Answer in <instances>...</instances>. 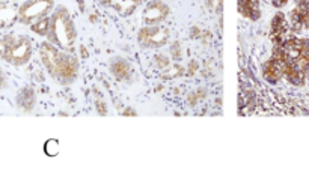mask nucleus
Masks as SVG:
<instances>
[{
	"instance_id": "3",
	"label": "nucleus",
	"mask_w": 309,
	"mask_h": 170,
	"mask_svg": "<svg viewBox=\"0 0 309 170\" xmlns=\"http://www.w3.org/2000/svg\"><path fill=\"white\" fill-rule=\"evenodd\" d=\"M2 57L15 66L26 65L32 57V42L28 36L6 35L2 39Z\"/></svg>"
},
{
	"instance_id": "17",
	"label": "nucleus",
	"mask_w": 309,
	"mask_h": 170,
	"mask_svg": "<svg viewBox=\"0 0 309 170\" xmlns=\"http://www.w3.org/2000/svg\"><path fill=\"white\" fill-rule=\"evenodd\" d=\"M183 74V68L181 66H178V65H175L170 71H168L165 76H163V79H173V77H176V76H181Z\"/></svg>"
},
{
	"instance_id": "14",
	"label": "nucleus",
	"mask_w": 309,
	"mask_h": 170,
	"mask_svg": "<svg viewBox=\"0 0 309 170\" xmlns=\"http://www.w3.org/2000/svg\"><path fill=\"white\" fill-rule=\"evenodd\" d=\"M49 26H50V18L46 15V17H41V18L35 20L30 28H32V30H33L35 33H38V35H41V36H47V33H49Z\"/></svg>"
},
{
	"instance_id": "24",
	"label": "nucleus",
	"mask_w": 309,
	"mask_h": 170,
	"mask_svg": "<svg viewBox=\"0 0 309 170\" xmlns=\"http://www.w3.org/2000/svg\"><path fill=\"white\" fill-rule=\"evenodd\" d=\"M77 2H79V5H80V8H82V9H83V8H84L83 0H77Z\"/></svg>"
},
{
	"instance_id": "12",
	"label": "nucleus",
	"mask_w": 309,
	"mask_h": 170,
	"mask_svg": "<svg viewBox=\"0 0 309 170\" xmlns=\"http://www.w3.org/2000/svg\"><path fill=\"white\" fill-rule=\"evenodd\" d=\"M101 2L113 6L122 17H127V15L133 14V11L141 3V0H101Z\"/></svg>"
},
{
	"instance_id": "4",
	"label": "nucleus",
	"mask_w": 309,
	"mask_h": 170,
	"mask_svg": "<svg viewBox=\"0 0 309 170\" xmlns=\"http://www.w3.org/2000/svg\"><path fill=\"white\" fill-rule=\"evenodd\" d=\"M53 9V0H28L18 8V21L32 25L35 20L46 17Z\"/></svg>"
},
{
	"instance_id": "16",
	"label": "nucleus",
	"mask_w": 309,
	"mask_h": 170,
	"mask_svg": "<svg viewBox=\"0 0 309 170\" xmlns=\"http://www.w3.org/2000/svg\"><path fill=\"white\" fill-rule=\"evenodd\" d=\"M154 65L157 68H160V69H165V68H168L169 65H170V62H169V59L165 55H157L156 59H154Z\"/></svg>"
},
{
	"instance_id": "23",
	"label": "nucleus",
	"mask_w": 309,
	"mask_h": 170,
	"mask_svg": "<svg viewBox=\"0 0 309 170\" xmlns=\"http://www.w3.org/2000/svg\"><path fill=\"white\" fill-rule=\"evenodd\" d=\"M124 114H127V116H128V114H131V116H135V112H133V110H127V112H124Z\"/></svg>"
},
{
	"instance_id": "20",
	"label": "nucleus",
	"mask_w": 309,
	"mask_h": 170,
	"mask_svg": "<svg viewBox=\"0 0 309 170\" xmlns=\"http://www.w3.org/2000/svg\"><path fill=\"white\" fill-rule=\"evenodd\" d=\"M286 3H288V0H273V6H276V8H282Z\"/></svg>"
},
{
	"instance_id": "1",
	"label": "nucleus",
	"mask_w": 309,
	"mask_h": 170,
	"mask_svg": "<svg viewBox=\"0 0 309 170\" xmlns=\"http://www.w3.org/2000/svg\"><path fill=\"white\" fill-rule=\"evenodd\" d=\"M39 53L46 69L60 85H71L76 80L79 72V62L76 57L60 52V48L50 42H42Z\"/></svg>"
},
{
	"instance_id": "19",
	"label": "nucleus",
	"mask_w": 309,
	"mask_h": 170,
	"mask_svg": "<svg viewBox=\"0 0 309 170\" xmlns=\"http://www.w3.org/2000/svg\"><path fill=\"white\" fill-rule=\"evenodd\" d=\"M95 106H97V112H98L100 114L107 113V110H106V106H104V103H103V101H100V100H98V101L95 103Z\"/></svg>"
},
{
	"instance_id": "15",
	"label": "nucleus",
	"mask_w": 309,
	"mask_h": 170,
	"mask_svg": "<svg viewBox=\"0 0 309 170\" xmlns=\"http://www.w3.org/2000/svg\"><path fill=\"white\" fill-rule=\"evenodd\" d=\"M44 151H46V154L49 157H55V155H57V152H59V142H57L56 139L47 140L46 146H44Z\"/></svg>"
},
{
	"instance_id": "22",
	"label": "nucleus",
	"mask_w": 309,
	"mask_h": 170,
	"mask_svg": "<svg viewBox=\"0 0 309 170\" xmlns=\"http://www.w3.org/2000/svg\"><path fill=\"white\" fill-rule=\"evenodd\" d=\"M80 55H82V57H83V59H86V57L89 56V55H87V52H86V47H84V45H82V47H80Z\"/></svg>"
},
{
	"instance_id": "18",
	"label": "nucleus",
	"mask_w": 309,
	"mask_h": 170,
	"mask_svg": "<svg viewBox=\"0 0 309 170\" xmlns=\"http://www.w3.org/2000/svg\"><path fill=\"white\" fill-rule=\"evenodd\" d=\"M170 53H172L173 59H180V57H181V55H180V44H178V42H175V44L172 45Z\"/></svg>"
},
{
	"instance_id": "2",
	"label": "nucleus",
	"mask_w": 309,
	"mask_h": 170,
	"mask_svg": "<svg viewBox=\"0 0 309 170\" xmlns=\"http://www.w3.org/2000/svg\"><path fill=\"white\" fill-rule=\"evenodd\" d=\"M49 42L60 50H71L76 41L74 21L65 6H57L50 17L49 26Z\"/></svg>"
},
{
	"instance_id": "6",
	"label": "nucleus",
	"mask_w": 309,
	"mask_h": 170,
	"mask_svg": "<svg viewBox=\"0 0 309 170\" xmlns=\"http://www.w3.org/2000/svg\"><path fill=\"white\" fill-rule=\"evenodd\" d=\"M169 11V6L163 0H152L143 11V21L148 26H157L168 18Z\"/></svg>"
},
{
	"instance_id": "13",
	"label": "nucleus",
	"mask_w": 309,
	"mask_h": 170,
	"mask_svg": "<svg viewBox=\"0 0 309 170\" xmlns=\"http://www.w3.org/2000/svg\"><path fill=\"white\" fill-rule=\"evenodd\" d=\"M238 12L251 20L259 18V8L256 0H238Z\"/></svg>"
},
{
	"instance_id": "21",
	"label": "nucleus",
	"mask_w": 309,
	"mask_h": 170,
	"mask_svg": "<svg viewBox=\"0 0 309 170\" xmlns=\"http://www.w3.org/2000/svg\"><path fill=\"white\" fill-rule=\"evenodd\" d=\"M5 85H6V80H5V76H3V72H2V69H0V89L5 87Z\"/></svg>"
},
{
	"instance_id": "10",
	"label": "nucleus",
	"mask_w": 309,
	"mask_h": 170,
	"mask_svg": "<svg viewBox=\"0 0 309 170\" xmlns=\"http://www.w3.org/2000/svg\"><path fill=\"white\" fill-rule=\"evenodd\" d=\"M111 71L115 76V79L118 80H128L131 77V72H133V68L130 66V63L121 57L118 59H113L112 63H111Z\"/></svg>"
},
{
	"instance_id": "8",
	"label": "nucleus",
	"mask_w": 309,
	"mask_h": 170,
	"mask_svg": "<svg viewBox=\"0 0 309 170\" xmlns=\"http://www.w3.org/2000/svg\"><path fill=\"white\" fill-rule=\"evenodd\" d=\"M286 30H288V25H286L285 15L282 12H278L275 18L272 20V39L275 45H279L285 41Z\"/></svg>"
},
{
	"instance_id": "7",
	"label": "nucleus",
	"mask_w": 309,
	"mask_h": 170,
	"mask_svg": "<svg viewBox=\"0 0 309 170\" xmlns=\"http://www.w3.org/2000/svg\"><path fill=\"white\" fill-rule=\"evenodd\" d=\"M291 28L296 32L303 28L309 29V0L296 2V8L291 12Z\"/></svg>"
},
{
	"instance_id": "9",
	"label": "nucleus",
	"mask_w": 309,
	"mask_h": 170,
	"mask_svg": "<svg viewBox=\"0 0 309 170\" xmlns=\"http://www.w3.org/2000/svg\"><path fill=\"white\" fill-rule=\"evenodd\" d=\"M18 20V9L9 3L0 2V29L9 28Z\"/></svg>"
},
{
	"instance_id": "11",
	"label": "nucleus",
	"mask_w": 309,
	"mask_h": 170,
	"mask_svg": "<svg viewBox=\"0 0 309 170\" xmlns=\"http://www.w3.org/2000/svg\"><path fill=\"white\" fill-rule=\"evenodd\" d=\"M35 90L32 87H23L17 95V106L23 112H30L35 107Z\"/></svg>"
},
{
	"instance_id": "5",
	"label": "nucleus",
	"mask_w": 309,
	"mask_h": 170,
	"mask_svg": "<svg viewBox=\"0 0 309 170\" xmlns=\"http://www.w3.org/2000/svg\"><path fill=\"white\" fill-rule=\"evenodd\" d=\"M169 41V30L160 25L146 26L139 30L138 42L143 48H160Z\"/></svg>"
}]
</instances>
